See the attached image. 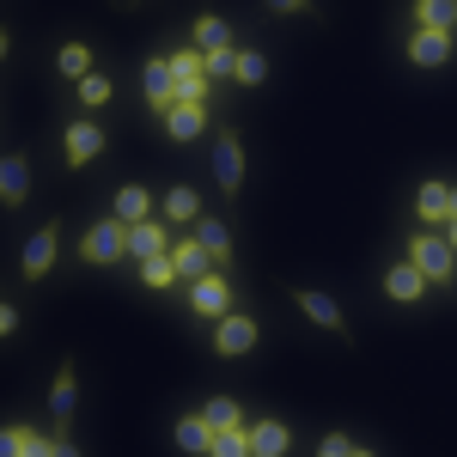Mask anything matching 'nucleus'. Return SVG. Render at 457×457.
<instances>
[{
    "label": "nucleus",
    "instance_id": "1",
    "mask_svg": "<svg viewBox=\"0 0 457 457\" xmlns=\"http://www.w3.org/2000/svg\"><path fill=\"white\" fill-rule=\"evenodd\" d=\"M122 250H129V220H116V213H110V220H92L86 238H79V256H86L92 269H110Z\"/></svg>",
    "mask_w": 457,
    "mask_h": 457
},
{
    "label": "nucleus",
    "instance_id": "2",
    "mask_svg": "<svg viewBox=\"0 0 457 457\" xmlns=\"http://www.w3.org/2000/svg\"><path fill=\"white\" fill-rule=\"evenodd\" d=\"M409 262H415L433 287H445L457 275V250L445 245V238H433V232H415V238H409Z\"/></svg>",
    "mask_w": 457,
    "mask_h": 457
},
{
    "label": "nucleus",
    "instance_id": "3",
    "mask_svg": "<svg viewBox=\"0 0 457 457\" xmlns=\"http://www.w3.org/2000/svg\"><path fill=\"white\" fill-rule=\"evenodd\" d=\"M256 317H245V312H226V317H213V353L220 360H245L250 348H256Z\"/></svg>",
    "mask_w": 457,
    "mask_h": 457
},
{
    "label": "nucleus",
    "instance_id": "4",
    "mask_svg": "<svg viewBox=\"0 0 457 457\" xmlns=\"http://www.w3.org/2000/svg\"><path fill=\"white\" fill-rule=\"evenodd\" d=\"M104 146H110V135L98 129V122H92V116H86V122H68V129H62V159H68L73 171H86V165H92V159H98Z\"/></svg>",
    "mask_w": 457,
    "mask_h": 457
},
{
    "label": "nucleus",
    "instance_id": "5",
    "mask_svg": "<svg viewBox=\"0 0 457 457\" xmlns=\"http://www.w3.org/2000/svg\"><path fill=\"white\" fill-rule=\"evenodd\" d=\"M141 98L159 122H165V110L177 104V79H171V62H165V55H146L141 62Z\"/></svg>",
    "mask_w": 457,
    "mask_h": 457
},
{
    "label": "nucleus",
    "instance_id": "6",
    "mask_svg": "<svg viewBox=\"0 0 457 457\" xmlns=\"http://www.w3.org/2000/svg\"><path fill=\"white\" fill-rule=\"evenodd\" d=\"M452 49H457L452 31L415 25V31H409V68H445V62H452Z\"/></svg>",
    "mask_w": 457,
    "mask_h": 457
},
{
    "label": "nucleus",
    "instance_id": "7",
    "mask_svg": "<svg viewBox=\"0 0 457 457\" xmlns=\"http://www.w3.org/2000/svg\"><path fill=\"white\" fill-rule=\"evenodd\" d=\"M189 312L195 317H226L232 312V281H226L220 269H208L202 281H189Z\"/></svg>",
    "mask_w": 457,
    "mask_h": 457
},
{
    "label": "nucleus",
    "instance_id": "8",
    "mask_svg": "<svg viewBox=\"0 0 457 457\" xmlns=\"http://www.w3.org/2000/svg\"><path fill=\"white\" fill-rule=\"evenodd\" d=\"M55 245H62V226H37L31 238H25V256H19V275H25V281H43V275L55 269Z\"/></svg>",
    "mask_w": 457,
    "mask_h": 457
},
{
    "label": "nucleus",
    "instance_id": "9",
    "mask_svg": "<svg viewBox=\"0 0 457 457\" xmlns=\"http://www.w3.org/2000/svg\"><path fill=\"white\" fill-rule=\"evenodd\" d=\"M213 183L232 195V189H245V146H238V135H220L213 141Z\"/></svg>",
    "mask_w": 457,
    "mask_h": 457
},
{
    "label": "nucleus",
    "instance_id": "10",
    "mask_svg": "<svg viewBox=\"0 0 457 457\" xmlns=\"http://www.w3.org/2000/svg\"><path fill=\"white\" fill-rule=\"evenodd\" d=\"M293 305L312 317L317 329H329V336H348V317H342V305H336L329 293H312V287H299V293H293Z\"/></svg>",
    "mask_w": 457,
    "mask_h": 457
},
{
    "label": "nucleus",
    "instance_id": "11",
    "mask_svg": "<svg viewBox=\"0 0 457 457\" xmlns=\"http://www.w3.org/2000/svg\"><path fill=\"white\" fill-rule=\"evenodd\" d=\"M427 275L415 269V262H390L385 269V299H396V305H415V299H427Z\"/></svg>",
    "mask_w": 457,
    "mask_h": 457
},
{
    "label": "nucleus",
    "instance_id": "12",
    "mask_svg": "<svg viewBox=\"0 0 457 457\" xmlns=\"http://www.w3.org/2000/svg\"><path fill=\"white\" fill-rule=\"evenodd\" d=\"M415 213H421V226H445L452 220V183L427 177L421 189H415Z\"/></svg>",
    "mask_w": 457,
    "mask_h": 457
},
{
    "label": "nucleus",
    "instance_id": "13",
    "mask_svg": "<svg viewBox=\"0 0 457 457\" xmlns=\"http://www.w3.org/2000/svg\"><path fill=\"white\" fill-rule=\"evenodd\" d=\"M177 452H189V457H208L213 452V421L208 415H202V409H195V415H183V421H177Z\"/></svg>",
    "mask_w": 457,
    "mask_h": 457
},
{
    "label": "nucleus",
    "instance_id": "14",
    "mask_svg": "<svg viewBox=\"0 0 457 457\" xmlns=\"http://www.w3.org/2000/svg\"><path fill=\"white\" fill-rule=\"evenodd\" d=\"M202 129H208V104H171L165 110V135L171 141H202Z\"/></svg>",
    "mask_w": 457,
    "mask_h": 457
},
{
    "label": "nucleus",
    "instance_id": "15",
    "mask_svg": "<svg viewBox=\"0 0 457 457\" xmlns=\"http://www.w3.org/2000/svg\"><path fill=\"white\" fill-rule=\"evenodd\" d=\"M171 262H177V275H183V287L202 281L208 269H220V262L208 256V245H202V238H183V245H171Z\"/></svg>",
    "mask_w": 457,
    "mask_h": 457
},
{
    "label": "nucleus",
    "instance_id": "16",
    "mask_svg": "<svg viewBox=\"0 0 457 457\" xmlns=\"http://www.w3.org/2000/svg\"><path fill=\"white\" fill-rule=\"evenodd\" d=\"M25 195H31V165H25L19 153H6V159H0V202L19 208Z\"/></svg>",
    "mask_w": 457,
    "mask_h": 457
},
{
    "label": "nucleus",
    "instance_id": "17",
    "mask_svg": "<svg viewBox=\"0 0 457 457\" xmlns=\"http://www.w3.org/2000/svg\"><path fill=\"white\" fill-rule=\"evenodd\" d=\"M165 245H171V238H165V220H135V226H129V256H165Z\"/></svg>",
    "mask_w": 457,
    "mask_h": 457
},
{
    "label": "nucleus",
    "instance_id": "18",
    "mask_svg": "<svg viewBox=\"0 0 457 457\" xmlns=\"http://www.w3.org/2000/svg\"><path fill=\"white\" fill-rule=\"evenodd\" d=\"M293 445V427L287 421H256L250 427V457H281Z\"/></svg>",
    "mask_w": 457,
    "mask_h": 457
},
{
    "label": "nucleus",
    "instance_id": "19",
    "mask_svg": "<svg viewBox=\"0 0 457 457\" xmlns=\"http://www.w3.org/2000/svg\"><path fill=\"white\" fill-rule=\"evenodd\" d=\"M0 452H6V457H43V452H49V439H43V433H31L25 421H6V433H0Z\"/></svg>",
    "mask_w": 457,
    "mask_h": 457
},
{
    "label": "nucleus",
    "instance_id": "20",
    "mask_svg": "<svg viewBox=\"0 0 457 457\" xmlns=\"http://www.w3.org/2000/svg\"><path fill=\"white\" fill-rule=\"evenodd\" d=\"M165 220H171V226H195V220H202V195H195L189 183L165 189Z\"/></svg>",
    "mask_w": 457,
    "mask_h": 457
},
{
    "label": "nucleus",
    "instance_id": "21",
    "mask_svg": "<svg viewBox=\"0 0 457 457\" xmlns=\"http://www.w3.org/2000/svg\"><path fill=\"white\" fill-rule=\"evenodd\" d=\"M116 220H129V226L135 220H153V195H146L141 183H122L116 189Z\"/></svg>",
    "mask_w": 457,
    "mask_h": 457
},
{
    "label": "nucleus",
    "instance_id": "22",
    "mask_svg": "<svg viewBox=\"0 0 457 457\" xmlns=\"http://www.w3.org/2000/svg\"><path fill=\"white\" fill-rule=\"evenodd\" d=\"M55 73L79 86V79L92 73V49H86V43H62V49H55Z\"/></svg>",
    "mask_w": 457,
    "mask_h": 457
},
{
    "label": "nucleus",
    "instance_id": "23",
    "mask_svg": "<svg viewBox=\"0 0 457 457\" xmlns=\"http://www.w3.org/2000/svg\"><path fill=\"white\" fill-rule=\"evenodd\" d=\"M415 25H433V31H457V0H415Z\"/></svg>",
    "mask_w": 457,
    "mask_h": 457
},
{
    "label": "nucleus",
    "instance_id": "24",
    "mask_svg": "<svg viewBox=\"0 0 457 457\" xmlns=\"http://www.w3.org/2000/svg\"><path fill=\"white\" fill-rule=\"evenodd\" d=\"M195 49H232V25L220 12H202L195 19Z\"/></svg>",
    "mask_w": 457,
    "mask_h": 457
},
{
    "label": "nucleus",
    "instance_id": "25",
    "mask_svg": "<svg viewBox=\"0 0 457 457\" xmlns=\"http://www.w3.org/2000/svg\"><path fill=\"white\" fill-rule=\"evenodd\" d=\"M73 403H79V378H73V366H62V372H55V385H49V409L68 421Z\"/></svg>",
    "mask_w": 457,
    "mask_h": 457
},
{
    "label": "nucleus",
    "instance_id": "26",
    "mask_svg": "<svg viewBox=\"0 0 457 457\" xmlns=\"http://www.w3.org/2000/svg\"><path fill=\"white\" fill-rule=\"evenodd\" d=\"M183 275H177V262H171V250L165 256H146L141 262V287H153V293H165V287H177Z\"/></svg>",
    "mask_w": 457,
    "mask_h": 457
},
{
    "label": "nucleus",
    "instance_id": "27",
    "mask_svg": "<svg viewBox=\"0 0 457 457\" xmlns=\"http://www.w3.org/2000/svg\"><path fill=\"white\" fill-rule=\"evenodd\" d=\"M195 238L208 245L213 262H226V256H232V232H226V220H195Z\"/></svg>",
    "mask_w": 457,
    "mask_h": 457
},
{
    "label": "nucleus",
    "instance_id": "28",
    "mask_svg": "<svg viewBox=\"0 0 457 457\" xmlns=\"http://www.w3.org/2000/svg\"><path fill=\"white\" fill-rule=\"evenodd\" d=\"M171 79H202L208 73V49H171Z\"/></svg>",
    "mask_w": 457,
    "mask_h": 457
},
{
    "label": "nucleus",
    "instance_id": "29",
    "mask_svg": "<svg viewBox=\"0 0 457 457\" xmlns=\"http://www.w3.org/2000/svg\"><path fill=\"white\" fill-rule=\"evenodd\" d=\"M232 79H238V86H262V79H269V55H262V49H238Z\"/></svg>",
    "mask_w": 457,
    "mask_h": 457
},
{
    "label": "nucleus",
    "instance_id": "30",
    "mask_svg": "<svg viewBox=\"0 0 457 457\" xmlns=\"http://www.w3.org/2000/svg\"><path fill=\"white\" fill-rule=\"evenodd\" d=\"M213 457H250V427H220L213 433Z\"/></svg>",
    "mask_w": 457,
    "mask_h": 457
},
{
    "label": "nucleus",
    "instance_id": "31",
    "mask_svg": "<svg viewBox=\"0 0 457 457\" xmlns=\"http://www.w3.org/2000/svg\"><path fill=\"white\" fill-rule=\"evenodd\" d=\"M79 104H86V110H104V104H110V79H104L98 68L79 79Z\"/></svg>",
    "mask_w": 457,
    "mask_h": 457
},
{
    "label": "nucleus",
    "instance_id": "32",
    "mask_svg": "<svg viewBox=\"0 0 457 457\" xmlns=\"http://www.w3.org/2000/svg\"><path fill=\"white\" fill-rule=\"evenodd\" d=\"M202 415H208V421H213V433H220V427H245V409H238L232 396H213V403H208V409H202Z\"/></svg>",
    "mask_w": 457,
    "mask_h": 457
},
{
    "label": "nucleus",
    "instance_id": "33",
    "mask_svg": "<svg viewBox=\"0 0 457 457\" xmlns=\"http://www.w3.org/2000/svg\"><path fill=\"white\" fill-rule=\"evenodd\" d=\"M317 452H323V457H360L366 445H360L353 433H323V439H317Z\"/></svg>",
    "mask_w": 457,
    "mask_h": 457
},
{
    "label": "nucleus",
    "instance_id": "34",
    "mask_svg": "<svg viewBox=\"0 0 457 457\" xmlns=\"http://www.w3.org/2000/svg\"><path fill=\"white\" fill-rule=\"evenodd\" d=\"M213 98V79L202 73V79H177V104H208Z\"/></svg>",
    "mask_w": 457,
    "mask_h": 457
},
{
    "label": "nucleus",
    "instance_id": "35",
    "mask_svg": "<svg viewBox=\"0 0 457 457\" xmlns=\"http://www.w3.org/2000/svg\"><path fill=\"white\" fill-rule=\"evenodd\" d=\"M238 68V49H208V79H232Z\"/></svg>",
    "mask_w": 457,
    "mask_h": 457
},
{
    "label": "nucleus",
    "instance_id": "36",
    "mask_svg": "<svg viewBox=\"0 0 457 457\" xmlns=\"http://www.w3.org/2000/svg\"><path fill=\"white\" fill-rule=\"evenodd\" d=\"M0 336H19V305H0Z\"/></svg>",
    "mask_w": 457,
    "mask_h": 457
},
{
    "label": "nucleus",
    "instance_id": "37",
    "mask_svg": "<svg viewBox=\"0 0 457 457\" xmlns=\"http://www.w3.org/2000/svg\"><path fill=\"white\" fill-rule=\"evenodd\" d=\"M312 0H269V12H305Z\"/></svg>",
    "mask_w": 457,
    "mask_h": 457
},
{
    "label": "nucleus",
    "instance_id": "38",
    "mask_svg": "<svg viewBox=\"0 0 457 457\" xmlns=\"http://www.w3.org/2000/svg\"><path fill=\"white\" fill-rule=\"evenodd\" d=\"M445 226H452V232H445V245H452V250H457V213H452V220H445Z\"/></svg>",
    "mask_w": 457,
    "mask_h": 457
},
{
    "label": "nucleus",
    "instance_id": "39",
    "mask_svg": "<svg viewBox=\"0 0 457 457\" xmlns=\"http://www.w3.org/2000/svg\"><path fill=\"white\" fill-rule=\"evenodd\" d=\"M452 213H457V189H452Z\"/></svg>",
    "mask_w": 457,
    "mask_h": 457
}]
</instances>
